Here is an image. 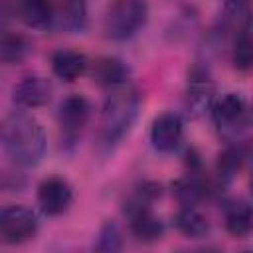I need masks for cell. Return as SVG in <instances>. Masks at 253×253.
<instances>
[{"instance_id": "cell-14", "label": "cell", "mask_w": 253, "mask_h": 253, "mask_svg": "<svg viewBox=\"0 0 253 253\" xmlns=\"http://www.w3.org/2000/svg\"><path fill=\"white\" fill-rule=\"evenodd\" d=\"M251 206L247 202H233L225 210V227L235 237H245L251 231Z\"/></svg>"}, {"instance_id": "cell-8", "label": "cell", "mask_w": 253, "mask_h": 253, "mask_svg": "<svg viewBox=\"0 0 253 253\" xmlns=\"http://www.w3.org/2000/svg\"><path fill=\"white\" fill-rule=\"evenodd\" d=\"M14 101L22 107H40L45 105L51 97V85L47 79L30 75L24 77L16 87H14Z\"/></svg>"}, {"instance_id": "cell-5", "label": "cell", "mask_w": 253, "mask_h": 253, "mask_svg": "<svg viewBox=\"0 0 253 253\" xmlns=\"http://www.w3.org/2000/svg\"><path fill=\"white\" fill-rule=\"evenodd\" d=\"M211 115L219 128L237 130L247 121V103L237 93H223L213 101Z\"/></svg>"}, {"instance_id": "cell-18", "label": "cell", "mask_w": 253, "mask_h": 253, "mask_svg": "<svg viewBox=\"0 0 253 253\" xmlns=\"http://www.w3.org/2000/svg\"><path fill=\"white\" fill-rule=\"evenodd\" d=\"M99 251H117L121 249V231L115 223H105L101 233H99V239H97V245H95Z\"/></svg>"}, {"instance_id": "cell-10", "label": "cell", "mask_w": 253, "mask_h": 253, "mask_svg": "<svg viewBox=\"0 0 253 253\" xmlns=\"http://www.w3.org/2000/svg\"><path fill=\"white\" fill-rule=\"evenodd\" d=\"M89 103L81 95H71L59 105V123L65 130H79L89 119Z\"/></svg>"}, {"instance_id": "cell-12", "label": "cell", "mask_w": 253, "mask_h": 253, "mask_svg": "<svg viewBox=\"0 0 253 253\" xmlns=\"http://www.w3.org/2000/svg\"><path fill=\"white\" fill-rule=\"evenodd\" d=\"M53 22L65 32H79L85 28V4L83 0H61L59 8L53 10Z\"/></svg>"}, {"instance_id": "cell-3", "label": "cell", "mask_w": 253, "mask_h": 253, "mask_svg": "<svg viewBox=\"0 0 253 253\" xmlns=\"http://www.w3.org/2000/svg\"><path fill=\"white\" fill-rule=\"evenodd\" d=\"M146 4L144 0H115L105 14V34L111 40H128L132 38L146 22Z\"/></svg>"}, {"instance_id": "cell-7", "label": "cell", "mask_w": 253, "mask_h": 253, "mask_svg": "<svg viewBox=\"0 0 253 253\" xmlns=\"http://www.w3.org/2000/svg\"><path fill=\"white\" fill-rule=\"evenodd\" d=\"M152 146L160 152H172L182 140V121L174 113H162L154 119L150 130Z\"/></svg>"}, {"instance_id": "cell-17", "label": "cell", "mask_w": 253, "mask_h": 253, "mask_svg": "<svg viewBox=\"0 0 253 253\" xmlns=\"http://www.w3.org/2000/svg\"><path fill=\"white\" fill-rule=\"evenodd\" d=\"M253 61V49H251V36H249V28L245 24V28L237 34L235 45H233V65L239 71H247L251 67Z\"/></svg>"}, {"instance_id": "cell-13", "label": "cell", "mask_w": 253, "mask_h": 253, "mask_svg": "<svg viewBox=\"0 0 253 253\" xmlns=\"http://www.w3.org/2000/svg\"><path fill=\"white\" fill-rule=\"evenodd\" d=\"M95 79L101 85H109V87H119L126 81L128 77V67L117 59V57H103L95 63V71H93Z\"/></svg>"}, {"instance_id": "cell-11", "label": "cell", "mask_w": 253, "mask_h": 253, "mask_svg": "<svg viewBox=\"0 0 253 253\" xmlns=\"http://www.w3.org/2000/svg\"><path fill=\"white\" fill-rule=\"evenodd\" d=\"M20 16L30 28L43 30L53 22V4L51 0H20Z\"/></svg>"}, {"instance_id": "cell-15", "label": "cell", "mask_w": 253, "mask_h": 253, "mask_svg": "<svg viewBox=\"0 0 253 253\" xmlns=\"http://www.w3.org/2000/svg\"><path fill=\"white\" fill-rule=\"evenodd\" d=\"M30 51V43L20 34H2L0 36V61L6 65L20 63Z\"/></svg>"}, {"instance_id": "cell-19", "label": "cell", "mask_w": 253, "mask_h": 253, "mask_svg": "<svg viewBox=\"0 0 253 253\" xmlns=\"http://www.w3.org/2000/svg\"><path fill=\"white\" fill-rule=\"evenodd\" d=\"M241 166V152L237 148H229L219 156V176L231 178Z\"/></svg>"}, {"instance_id": "cell-2", "label": "cell", "mask_w": 253, "mask_h": 253, "mask_svg": "<svg viewBox=\"0 0 253 253\" xmlns=\"http://www.w3.org/2000/svg\"><path fill=\"white\" fill-rule=\"evenodd\" d=\"M138 105H140V95L134 87L123 83L113 89L101 113V134L105 142L113 144L130 130L138 115Z\"/></svg>"}, {"instance_id": "cell-16", "label": "cell", "mask_w": 253, "mask_h": 253, "mask_svg": "<svg viewBox=\"0 0 253 253\" xmlns=\"http://www.w3.org/2000/svg\"><path fill=\"white\" fill-rule=\"evenodd\" d=\"M174 223L188 237H202L204 233H208V219L190 206H186L178 211Z\"/></svg>"}, {"instance_id": "cell-4", "label": "cell", "mask_w": 253, "mask_h": 253, "mask_svg": "<svg viewBox=\"0 0 253 253\" xmlns=\"http://www.w3.org/2000/svg\"><path fill=\"white\" fill-rule=\"evenodd\" d=\"M38 231V217L26 206H8L0 210V241L18 245L32 239Z\"/></svg>"}, {"instance_id": "cell-9", "label": "cell", "mask_w": 253, "mask_h": 253, "mask_svg": "<svg viewBox=\"0 0 253 253\" xmlns=\"http://www.w3.org/2000/svg\"><path fill=\"white\" fill-rule=\"evenodd\" d=\"M51 69L63 81H75L87 69V57L73 49H59L51 55Z\"/></svg>"}, {"instance_id": "cell-6", "label": "cell", "mask_w": 253, "mask_h": 253, "mask_svg": "<svg viewBox=\"0 0 253 253\" xmlns=\"http://www.w3.org/2000/svg\"><path fill=\"white\" fill-rule=\"evenodd\" d=\"M73 200L71 186L57 176L45 178L38 188V204L43 213L47 215H59L63 213Z\"/></svg>"}, {"instance_id": "cell-1", "label": "cell", "mask_w": 253, "mask_h": 253, "mask_svg": "<svg viewBox=\"0 0 253 253\" xmlns=\"http://www.w3.org/2000/svg\"><path fill=\"white\" fill-rule=\"evenodd\" d=\"M0 144L16 164L36 166L45 152V134L36 119L18 113L2 121Z\"/></svg>"}]
</instances>
